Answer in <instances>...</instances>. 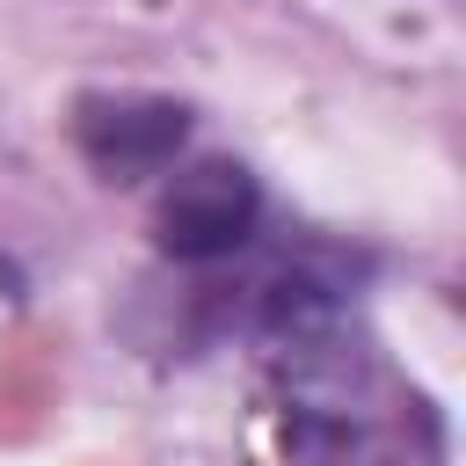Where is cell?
Segmentation results:
<instances>
[{
    "label": "cell",
    "instance_id": "6da1fadb",
    "mask_svg": "<svg viewBox=\"0 0 466 466\" xmlns=\"http://www.w3.org/2000/svg\"><path fill=\"white\" fill-rule=\"evenodd\" d=\"M262 233V182L248 160L233 153H204V160H175L160 175L153 197V248L182 269H218L233 255H248Z\"/></svg>",
    "mask_w": 466,
    "mask_h": 466
},
{
    "label": "cell",
    "instance_id": "7a4b0ae2",
    "mask_svg": "<svg viewBox=\"0 0 466 466\" xmlns=\"http://www.w3.org/2000/svg\"><path fill=\"white\" fill-rule=\"evenodd\" d=\"M73 146L102 182H160L189 153V102L146 87H95L73 102Z\"/></svg>",
    "mask_w": 466,
    "mask_h": 466
}]
</instances>
